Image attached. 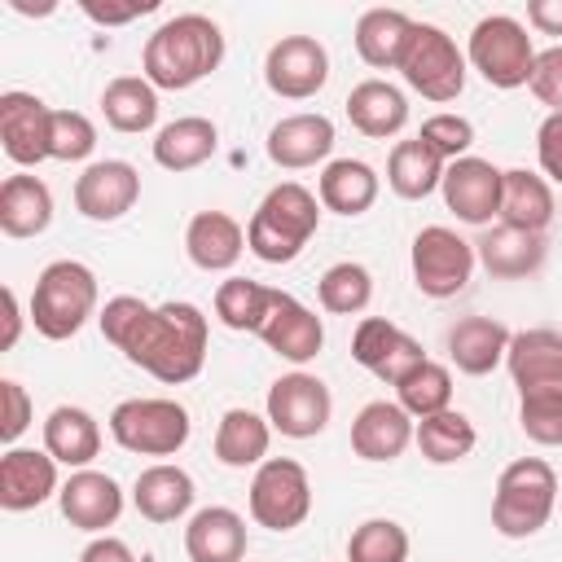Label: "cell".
<instances>
[{"label":"cell","instance_id":"6da1fadb","mask_svg":"<svg viewBox=\"0 0 562 562\" xmlns=\"http://www.w3.org/2000/svg\"><path fill=\"white\" fill-rule=\"evenodd\" d=\"M123 356L136 369H145L149 378L167 382V386H180V382L198 378L202 364H206V316H202V307L184 303V299L149 307V316L127 338Z\"/></svg>","mask_w":562,"mask_h":562},{"label":"cell","instance_id":"7a4b0ae2","mask_svg":"<svg viewBox=\"0 0 562 562\" xmlns=\"http://www.w3.org/2000/svg\"><path fill=\"white\" fill-rule=\"evenodd\" d=\"M224 61V31L206 13L167 18L140 48V75L162 92H184L202 83Z\"/></svg>","mask_w":562,"mask_h":562},{"label":"cell","instance_id":"3957f363","mask_svg":"<svg viewBox=\"0 0 562 562\" xmlns=\"http://www.w3.org/2000/svg\"><path fill=\"white\" fill-rule=\"evenodd\" d=\"M321 224V198L299 180H281L263 193L246 224V250L263 263H294Z\"/></svg>","mask_w":562,"mask_h":562},{"label":"cell","instance_id":"277c9868","mask_svg":"<svg viewBox=\"0 0 562 562\" xmlns=\"http://www.w3.org/2000/svg\"><path fill=\"white\" fill-rule=\"evenodd\" d=\"M97 316V272L79 259H53L31 290V325L48 342L75 338Z\"/></svg>","mask_w":562,"mask_h":562},{"label":"cell","instance_id":"5b68a950","mask_svg":"<svg viewBox=\"0 0 562 562\" xmlns=\"http://www.w3.org/2000/svg\"><path fill=\"white\" fill-rule=\"evenodd\" d=\"M558 505V474L540 457H518L501 470L496 496H492V527L505 540H527L536 536Z\"/></svg>","mask_w":562,"mask_h":562},{"label":"cell","instance_id":"8992f818","mask_svg":"<svg viewBox=\"0 0 562 562\" xmlns=\"http://www.w3.org/2000/svg\"><path fill=\"white\" fill-rule=\"evenodd\" d=\"M189 408L162 395H145V400H123L110 413V435L119 448L136 452V457H176L189 443Z\"/></svg>","mask_w":562,"mask_h":562},{"label":"cell","instance_id":"52a82bcc","mask_svg":"<svg viewBox=\"0 0 562 562\" xmlns=\"http://www.w3.org/2000/svg\"><path fill=\"white\" fill-rule=\"evenodd\" d=\"M400 75L413 92L443 105V101H457L465 88V53L457 48V40L443 26L413 22V35H408L404 57H400Z\"/></svg>","mask_w":562,"mask_h":562},{"label":"cell","instance_id":"ba28073f","mask_svg":"<svg viewBox=\"0 0 562 562\" xmlns=\"http://www.w3.org/2000/svg\"><path fill=\"white\" fill-rule=\"evenodd\" d=\"M465 61L501 92L509 88H522L531 79V66H536V44L527 35V26L509 13H492V18H479L474 31H470V48H465Z\"/></svg>","mask_w":562,"mask_h":562},{"label":"cell","instance_id":"9c48e42d","mask_svg":"<svg viewBox=\"0 0 562 562\" xmlns=\"http://www.w3.org/2000/svg\"><path fill=\"white\" fill-rule=\"evenodd\" d=\"M312 514V479L294 457H268L250 479V518L268 531H294Z\"/></svg>","mask_w":562,"mask_h":562},{"label":"cell","instance_id":"30bf717a","mask_svg":"<svg viewBox=\"0 0 562 562\" xmlns=\"http://www.w3.org/2000/svg\"><path fill=\"white\" fill-rule=\"evenodd\" d=\"M474 241H465L461 233L430 224L413 237V281L426 299H452L470 285L474 277Z\"/></svg>","mask_w":562,"mask_h":562},{"label":"cell","instance_id":"8fae6325","mask_svg":"<svg viewBox=\"0 0 562 562\" xmlns=\"http://www.w3.org/2000/svg\"><path fill=\"white\" fill-rule=\"evenodd\" d=\"M272 430H281L285 439H316L325 426H329V413H334V395L329 386L316 378V373H281L272 386H268V404H263Z\"/></svg>","mask_w":562,"mask_h":562},{"label":"cell","instance_id":"7c38bea8","mask_svg":"<svg viewBox=\"0 0 562 562\" xmlns=\"http://www.w3.org/2000/svg\"><path fill=\"white\" fill-rule=\"evenodd\" d=\"M329 79V53L312 35H281L263 57V83L281 101H307Z\"/></svg>","mask_w":562,"mask_h":562},{"label":"cell","instance_id":"4fadbf2b","mask_svg":"<svg viewBox=\"0 0 562 562\" xmlns=\"http://www.w3.org/2000/svg\"><path fill=\"white\" fill-rule=\"evenodd\" d=\"M351 360L360 369H369L373 378L400 386L426 356H422V342L413 334H404L395 321L386 316H364L351 334Z\"/></svg>","mask_w":562,"mask_h":562},{"label":"cell","instance_id":"5bb4252c","mask_svg":"<svg viewBox=\"0 0 562 562\" xmlns=\"http://www.w3.org/2000/svg\"><path fill=\"white\" fill-rule=\"evenodd\" d=\"M0 145L9 162L40 167L53 158V110L35 92H0Z\"/></svg>","mask_w":562,"mask_h":562},{"label":"cell","instance_id":"9a60e30c","mask_svg":"<svg viewBox=\"0 0 562 562\" xmlns=\"http://www.w3.org/2000/svg\"><path fill=\"white\" fill-rule=\"evenodd\" d=\"M140 198V171L123 158H101L88 162L83 176L75 180V211L92 224L123 220Z\"/></svg>","mask_w":562,"mask_h":562},{"label":"cell","instance_id":"2e32d148","mask_svg":"<svg viewBox=\"0 0 562 562\" xmlns=\"http://www.w3.org/2000/svg\"><path fill=\"white\" fill-rule=\"evenodd\" d=\"M439 193H443V206L461 224L483 228V224H492V215H501V167L465 154V158L448 162Z\"/></svg>","mask_w":562,"mask_h":562},{"label":"cell","instance_id":"e0dca14e","mask_svg":"<svg viewBox=\"0 0 562 562\" xmlns=\"http://www.w3.org/2000/svg\"><path fill=\"white\" fill-rule=\"evenodd\" d=\"M505 369L518 386V400L527 395H558L562 391V334L558 329H522L509 338Z\"/></svg>","mask_w":562,"mask_h":562},{"label":"cell","instance_id":"ac0fdd59","mask_svg":"<svg viewBox=\"0 0 562 562\" xmlns=\"http://www.w3.org/2000/svg\"><path fill=\"white\" fill-rule=\"evenodd\" d=\"M259 338H263V347L277 351L281 360H290V364H307V360L321 356V347H325V325H321V316H316L307 303H299L294 294L277 290L272 312H268Z\"/></svg>","mask_w":562,"mask_h":562},{"label":"cell","instance_id":"d6986e66","mask_svg":"<svg viewBox=\"0 0 562 562\" xmlns=\"http://www.w3.org/2000/svg\"><path fill=\"white\" fill-rule=\"evenodd\" d=\"M57 505H61V518H66L70 527L101 536V531L114 527L119 514H123V487H119L110 474H101V470H75V474L61 483Z\"/></svg>","mask_w":562,"mask_h":562},{"label":"cell","instance_id":"ffe728a7","mask_svg":"<svg viewBox=\"0 0 562 562\" xmlns=\"http://www.w3.org/2000/svg\"><path fill=\"white\" fill-rule=\"evenodd\" d=\"M57 461L40 448H9L0 457V509L9 514H26L35 505H44L48 496H57Z\"/></svg>","mask_w":562,"mask_h":562},{"label":"cell","instance_id":"44dd1931","mask_svg":"<svg viewBox=\"0 0 562 562\" xmlns=\"http://www.w3.org/2000/svg\"><path fill=\"white\" fill-rule=\"evenodd\" d=\"M334 149V123L325 114H285L281 123H272L268 132V158L285 171H303V167H316L325 162Z\"/></svg>","mask_w":562,"mask_h":562},{"label":"cell","instance_id":"7402d4cb","mask_svg":"<svg viewBox=\"0 0 562 562\" xmlns=\"http://www.w3.org/2000/svg\"><path fill=\"white\" fill-rule=\"evenodd\" d=\"M413 417L395 400H373L351 422V452L360 461H395L413 443Z\"/></svg>","mask_w":562,"mask_h":562},{"label":"cell","instance_id":"603a6c76","mask_svg":"<svg viewBox=\"0 0 562 562\" xmlns=\"http://www.w3.org/2000/svg\"><path fill=\"white\" fill-rule=\"evenodd\" d=\"M474 255H479V263H483L492 277H501V281H522V277H531V272L544 268L549 246H544V233H527V228L496 224V228H487V233L474 241Z\"/></svg>","mask_w":562,"mask_h":562},{"label":"cell","instance_id":"cb8c5ba5","mask_svg":"<svg viewBox=\"0 0 562 562\" xmlns=\"http://www.w3.org/2000/svg\"><path fill=\"white\" fill-rule=\"evenodd\" d=\"M189 562H241L246 558V518L228 505H206L184 527Z\"/></svg>","mask_w":562,"mask_h":562},{"label":"cell","instance_id":"d4e9b609","mask_svg":"<svg viewBox=\"0 0 562 562\" xmlns=\"http://www.w3.org/2000/svg\"><path fill=\"white\" fill-rule=\"evenodd\" d=\"M193 479L189 470L171 465V461H158V465H145L132 483V505L140 518L149 522H176L193 509Z\"/></svg>","mask_w":562,"mask_h":562},{"label":"cell","instance_id":"484cf974","mask_svg":"<svg viewBox=\"0 0 562 562\" xmlns=\"http://www.w3.org/2000/svg\"><path fill=\"white\" fill-rule=\"evenodd\" d=\"M184 250L202 272H228L246 250V228L228 211H198L184 228Z\"/></svg>","mask_w":562,"mask_h":562},{"label":"cell","instance_id":"4316f807","mask_svg":"<svg viewBox=\"0 0 562 562\" xmlns=\"http://www.w3.org/2000/svg\"><path fill=\"white\" fill-rule=\"evenodd\" d=\"M509 329L496 321V316H461L452 329H448V360L470 373V378H483L492 373L505 351H509Z\"/></svg>","mask_w":562,"mask_h":562},{"label":"cell","instance_id":"83f0119b","mask_svg":"<svg viewBox=\"0 0 562 562\" xmlns=\"http://www.w3.org/2000/svg\"><path fill=\"white\" fill-rule=\"evenodd\" d=\"M347 119L369 140H386V136L404 132V123H408V97L395 83H386V79H360L347 92Z\"/></svg>","mask_w":562,"mask_h":562},{"label":"cell","instance_id":"f1b7e54d","mask_svg":"<svg viewBox=\"0 0 562 562\" xmlns=\"http://www.w3.org/2000/svg\"><path fill=\"white\" fill-rule=\"evenodd\" d=\"M44 452L57 465L88 470V461L101 452V426H97V417L88 408H79V404H57L44 417Z\"/></svg>","mask_w":562,"mask_h":562},{"label":"cell","instance_id":"f546056e","mask_svg":"<svg viewBox=\"0 0 562 562\" xmlns=\"http://www.w3.org/2000/svg\"><path fill=\"white\" fill-rule=\"evenodd\" d=\"M53 224V189L40 176H9L0 184V233L4 237H40Z\"/></svg>","mask_w":562,"mask_h":562},{"label":"cell","instance_id":"4dcf8cb0","mask_svg":"<svg viewBox=\"0 0 562 562\" xmlns=\"http://www.w3.org/2000/svg\"><path fill=\"white\" fill-rule=\"evenodd\" d=\"M378 189H382L378 171L360 158H334L316 180V198L334 215H364L378 202Z\"/></svg>","mask_w":562,"mask_h":562},{"label":"cell","instance_id":"1f68e13d","mask_svg":"<svg viewBox=\"0 0 562 562\" xmlns=\"http://www.w3.org/2000/svg\"><path fill=\"white\" fill-rule=\"evenodd\" d=\"M501 224L527 228V233H544L553 224V189H549V180L527 171V167L501 171Z\"/></svg>","mask_w":562,"mask_h":562},{"label":"cell","instance_id":"d6a6232c","mask_svg":"<svg viewBox=\"0 0 562 562\" xmlns=\"http://www.w3.org/2000/svg\"><path fill=\"white\" fill-rule=\"evenodd\" d=\"M220 145V132L211 119L202 114H184V119H171L167 127H158L154 136V162L162 171H193L202 167Z\"/></svg>","mask_w":562,"mask_h":562},{"label":"cell","instance_id":"836d02e7","mask_svg":"<svg viewBox=\"0 0 562 562\" xmlns=\"http://www.w3.org/2000/svg\"><path fill=\"white\" fill-rule=\"evenodd\" d=\"M408 35H413V18L404 9H364L356 22V53L373 70H400Z\"/></svg>","mask_w":562,"mask_h":562},{"label":"cell","instance_id":"e575fe53","mask_svg":"<svg viewBox=\"0 0 562 562\" xmlns=\"http://www.w3.org/2000/svg\"><path fill=\"white\" fill-rule=\"evenodd\" d=\"M268 443H272V422L250 413V408H228L215 426V461L228 465V470L263 465Z\"/></svg>","mask_w":562,"mask_h":562},{"label":"cell","instance_id":"d590c367","mask_svg":"<svg viewBox=\"0 0 562 562\" xmlns=\"http://www.w3.org/2000/svg\"><path fill=\"white\" fill-rule=\"evenodd\" d=\"M448 162L426 145V140H395L391 158H386V184L391 193H400L404 202H422L443 184Z\"/></svg>","mask_w":562,"mask_h":562},{"label":"cell","instance_id":"8d00e7d4","mask_svg":"<svg viewBox=\"0 0 562 562\" xmlns=\"http://www.w3.org/2000/svg\"><path fill=\"white\" fill-rule=\"evenodd\" d=\"M101 114L114 132L136 136L158 123V88L145 75H119L101 92Z\"/></svg>","mask_w":562,"mask_h":562},{"label":"cell","instance_id":"74e56055","mask_svg":"<svg viewBox=\"0 0 562 562\" xmlns=\"http://www.w3.org/2000/svg\"><path fill=\"white\" fill-rule=\"evenodd\" d=\"M272 299H277V285H263L250 277H228L215 290V316L233 334H259L272 312Z\"/></svg>","mask_w":562,"mask_h":562},{"label":"cell","instance_id":"f35d334b","mask_svg":"<svg viewBox=\"0 0 562 562\" xmlns=\"http://www.w3.org/2000/svg\"><path fill=\"white\" fill-rule=\"evenodd\" d=\"M413 443L422 448V457H426L430 465H457V461H465V457L474 452L479 435H474V422H470L465 413L443 408V413L417 422Z\"/></svg>","mask_w":562,"mask_h":562},{"label":"cell","instance_id":"ab89813d","mask_svg":"<svg viewBox=\"0 0 562 562\" xmlns=\"http://www.w3.org/2000/svg\"><path fill=\"white\" fill-rule=\"evenodd\" d=\"M395 404L422 422V417H435L443 408H452V373L448 364H435V360H422L400 386H395Z\"/></svg>","mask_w":562,"mask_h":562},{"label":"cell","instance_id":"60d3db41","mask_svg":"<svg viewBox=\"0 0 562 562\" xmlns=\"http://www.w3.org/2000/svg\"><path fill=\"white\" fill-rule=\"evenodd\" d=\"M316 294H321V307L325 312H334V316H360L369 307V299H373V277H369L364 263L342 259V263H334V268L321 272Z\"/></svg>","mask_w":562,"mask_h":562},{"label":"cell","instance_id":"b9f144b4","mask_svg":"<svg viewBox=\"0 0 562 562\" xmlns=\"http://www.w3.org/2000/svg\"><path fill=\"white\" fill-rule=\"evenodd\" d=\"M408 531L395 518H364L347 540V562H408Z\"/></svg>","mask_w":562,"mask_h":562},{"label":"cell","instance_id":"7bdbcfd3","mask_svg":"<svg viewBox=\"0 0 562 562\" xmlns=\"http://www.w3.org/2000/svg\"><path fill=\"white\" fill-rule=\"evenodd\" d=\"M518 426L540 448H562V391L518 400Z\"/></svg>","mask_w":562,"mask_h":562},{"label":"cell","instance_id":"ee69618b","mask_svg":"<svg viewBox=\"0 0 562 562\" xmlns=\"http://www.w3.org/2000/svg\"><path fill=\"white\" fill-rule=\"evenodd\" d=\"M97 149V127L79 110H53V158L57 162H83Z\"/></svg>","mask_w":562,"mask_h":562},{"label":"cell","instance_id":"f6af8a7d","mask_svg":"<svg viewBox=\"0 0 562 562\" xmlns=\"http://www.w3.org/2000/svg\"><path fill=\"white\" fill-rule=\"evenodd\" d=\"M417 140H426L443 162H457V158H465L470 145H474V123H470L465 114H430V119L422 123Z\"/></svg>","mask_w":562,"mask_h":562},{"label":"cell","instance_id":"bcb514c9","mask_svg":"<svg viewBox=\"0 0 562 562\" xmlns=\"http://www.w3.org/2000/svg\"><path fill=\"white\" fill-rule=\"evenodd\" d=\"M149 316V303L145 299H136V294H114L101 312H97V325H101V334H105V342L110 347H127V338L136 334V325Z\"/></svg>","mask_w":562,"mask_h":562},{"label":"cell","instance_id":"7dc6e473","mask_svg":"<svg viewBox=\"0 0 562 562\" xmlns=\"http://www.w3.org/2000/svg\"><path fill=\"white\" fill-rule=\"evenodd\" d=\"M527 88L536 92V101H540V105H549V114H558V110H562V44H553V48L536 53V66H531Z\"/></svg>","mask_w":562,"mask_h":562},{"label":"cell","instance_id":"c3c4849f","mask_svg":"<svg viewBox=\"0 0 562 562\" xmlns=\"http://www.w3.org/2000/svg\"><path fill=\"white\" fill-rule=\"evenodd\" d=\"M0 395H4V417H0V439L13 443L26 426H31V395L18 378H4L0 382Z\"/></svg>","mask_w":562,"mask_h":562},{"label":"cell","instance_id":"681fc988","mask_svg":"<svg viewBox=\"0 0 562 562\" xmlns=\"http://www.w3.org/2000/svg\"><path fill=\"white\" fill-rule=\"evenodd\" d=\"M79 9L97 22V26H123V22H132V18H145V13H154L158 9V0H79Z\"/></svg>","mask_w":562,"mask_h":562},{"label":"cell","instance_id":"f907efd6","mask_svg":"<svg viewBox=\"0 0 562 562\" xmlns=\"http://www.w3.org/2000/svg\"><path fill=\"white\" fill-rule=\"evenodd\" d=\"M536 158H540V171L553 184H562V110L540 123V132H536Z\"/></svg>","mask_w":562,"mask_h":562},{"label":"cell","instance_id":"816d5d0a","mask_svg":"<svg viewBox=\"0 0 562 562\" xmlns=\"http://www.w3.org/2000/svg\"><path fill=\"white\" fill-rule=\"evenodd\" d=\"M79 562H136V553H132L127 540H119V536H97V540L79 553Z\"/></svg>","mask_w":562,"mask_h":562},{"label":"cell","instance_id":"f5cc1de1","mask_svg":"<svg viewBox=\"0 0 562 562\" xmlns=\"http://www.w3.org/2000/svg\"><path fill=\"white\" fill-rule=\"evenodd\" d=\"M527 22L540 35H562V0H531L527 4Z\"/></svg>","mask_w":562,"mask_h":562},{"label":"cell","instance_id":"db71d44e","mask_svg":"<svg viewBox=\"0 0 562 562\" xmlns=\"http://www.w3.org/2000/svg\"><path fill=\"white\" fill-rule=\"evenodd\" d=\"M22 334V307H18V294L4 285V347H13Z\"/></svg>","mask_w":562,"mask_h":562}]
</instances>
